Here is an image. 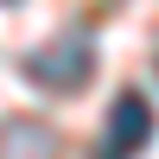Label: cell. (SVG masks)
I'll list each match as a JSON object with an SVG mask.
<instances>
[{
	"label": "cell",
	"instance_id": "1",
	"mask_svg": "<svg viewBox=\"0 0 159 159\" xmlns=\"http://www.w3.org/2000/svg\"><path fill=\"white\" fill-rule=\"evenodd\" d=\"M19 70L32 76L38 89H51V96H70V89H83L89 70H96V45H89L83 32H64V38H51V45H38Z\"/></svg>",
	"mask_w": 159,
	"mask_h": 159
},
{
	"label": "cell",
	"instance_id": "2",
	"mask_svg": "<svg viewBox=\"0 0 159 159\" xmlns=\"http://www.w3.org/2000/svg\"><path fill=\"white\" fill-rule=\"evenodd\" d=\"M147 140H153V108H147V96H140V89H121L115 108H108V159H134Z\"/></svg>",
	"mask_w": 159,
	"mask_h": 159
},
{
	"label": "cell",
	"instance_id": "3",
	"mask_svg": "<svg viewBox=\"0 0 159 159\" xmlns=\"http://www.w3.org/2000/svg\"><path fill=\"white\" fill-rule=\"evenodd\" d=\"M0 159H57V134L45 121H7L0 127Z\"/></svg>",
	"mask_w": 159,
	"mask_h": 159
}]
</instances>
